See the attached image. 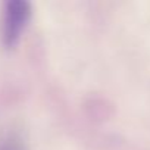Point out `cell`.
<instances>
[{"instance_id": "cell-1", "label": "cell", "mask_w": 150, "mask_h": 150, "mask_svg": "<svg viewBox=\"0 0 150 150\" xmlns=\"http://www.w3.org/2000/svg\"><path fill=\"white\" fill-rule=\"evenodd\" d=\"M31 15V6L24 0H11L5 5L2 19V40L6 47H13L24 33Z\"/></svg>"}]
</instances>
